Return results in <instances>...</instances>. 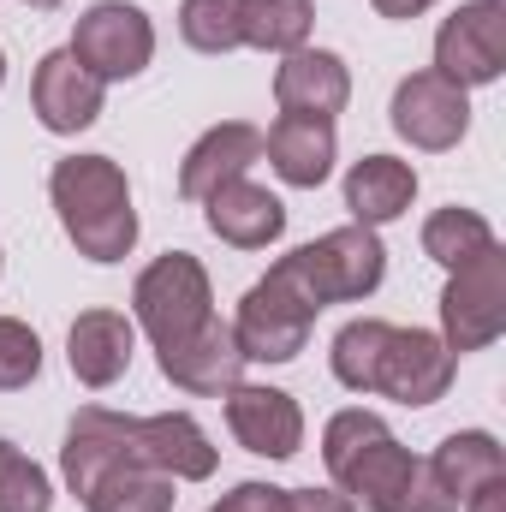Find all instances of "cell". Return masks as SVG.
Here are the masks:
<instances>
[{"mask_svg": "<svg viewBox=\"0 0 506 512\" xmlns=\"http://www.w3.org/2000/svg\"><path fill=\"white\" fill-rule=\"evenodd\" d=\"M322 465L358 512H459L429 459H411L376 411H334L322 429Z\"/></svg>", "mask_w": 506, "mask_h": 512, "instance_id": "obj_1", "label": "cell"}, {"mask_svg": "<svg viewBox=\"0 0 506 512\" xmlns=\"http://www.w3.org/2000/svg\"><path fill=\"white\" fill-rule=\"evenodd\" d=\"M48 197L54 215L66 227V239L90 262H120L137 245V209H131L126 167L108 155H66L48 173Z\"/></svg>", "mask_w": 506, "mask_h": 512, "instance_id": "obj_2", "label": "cell"}, {"mask_svg": "<svg viewBox=\"0 0 506 512\" xmlns=\"http://www.w3.org/2000/svg\"><path fill=\"white\" fill-rule=\"evenodd\" d=\"M274 274L322 316L328 304H358V298H370L381 286V274H387V251H381L376 227H334V233H322L316 245H298L292 256H280L274 262Z\"/></svg>", "mask_w": 506, "mask_h": 512, "instance_id": "obj_3", "label": "cell"}, {"mask_svg": "<svg viewBox=\"0 0 506 512\" xmlns=\"http://www.w3.org/2000/svg\"><path fill=\"white\" fill-rule=\"evenodd\" d=\"M209 316H215V286H209L203 262L191 251L155 256V262L137 274V286H131V322L155 340V352L191 340Z\"/></svg>", "mask_w": 506, "mask_h": 512, "instance_id": "obj_4", "label": "cell"}, {"mask_svg": "<svg viewBox=\"0 0 506 512\" xmlns=\"http://www.w3.org/2000/svg\"><path fill=\"white\" fill-rule=\"evenodd\" d=\"M506 334V251L489 245L477 262L453 268L447 292H441V340L453 358L483 352Z\"/></svg>", "mask_w": 506, "mask_h": 512, "instance_id": "obj_5", "label": "cell"}, {"mask_svg": "<svg viewBox=\"0 0 506 512\" xmlns=\"http://www.w3.org/2000/svg\"><path fill=\"white\" fill-rule=\"evenodd\" d=\"M310 328H316V310L274 268L239 298V316H233V340L245 364H292L310 346Z\"/></svg>", "mask_w": 506, "mask_h": 512, "instance_id": "obj_6", "label": "cell"}, {"mask_svg": "<svg viewBox=\"0 0 506 512\" xmlns=\"http://www.w3.org/2000/svg\"><path fill=\"white\" fill-rule=\"evenodd\" d=\"M72 54L78 66H90L102 84H126L155 60V24L143 6L131 0H96L90 12H78L72 30Z\"/></svg>", "mask_w": 506, "mask_h": 512, "instance_id": "obj_7", "label": "cell"}, {"mask_svg": "<svg viewBox=\"0 0 506 512\" xmlns=\"http://www.w3.org/2000/svg\"><path fill=\"white\" fill-rule=\"evenodd\" d=\"M435 72L459 90L501 84L506 72V6L501 0H465L435 30Z\"/></svg>", "mask_w": 506, "mask_h": 512, "instance_id": "obj_8", "label": "cell"}, {"mask_svg": "<svg viewBox=\"0 0 506 512\" xmlns=\"http://www.w3.org/2000/svg\"><path fill=\"white\" fill-rule=\"evenodd\" d=\"M393 131L411 143V149H459V137L471 131V90L447 84L441 72H411L399 90H393Z\"/></svg>", "mask_w": 506, "mask_h": 512, "instance_id": "obj_9", "label": "cell"}, {"mask_svg": "<svg viewBox=\"0 0 506 512\" xmlns=\"http://www.w3.org/2000/svg\"><path fill=\"white\" fill-rule=\"evenodd\" d=\"M453 370H459V358L447 352L441 334H429V328H393L376 358L370 393H387L399 405H435L453 387Z\"/></svg>", "mask_w": 506, "mask_h": 512, "instance_id": "obj_10", "label": "cell"}, {"mask_svg": "<svg viewBox=\"0 0 506 512\" xmlns=\"http://www.w3.org/2000/svg\"><path fill=\"white\" fill-rule=\"evenodd\" d=\"M155 364H161L167 382L179 387V393H191V399H227L233 387L245 382V358H239L233 322H221V316H209L191 340L161 346Z\"/></svg>", "mask_w": 506, "mask_h": 512, "instance_id": "obj_11", "label": "cell"}, {"mask_svg": "<svg viewBox=\"0 0 506 512\" xmlns=\"http://www.w3.org/2000/svg\"><path fill=\"white\" fill-rule=\"evenodd\" d=\"M102 96H108V84L90 66H78L72 48H54V54L36 60L30 108H36V120L54 131V137H78L84 126H96L102 120Z\"/></svg>", "mask_w": 506, "mask_h": 512, "instance_id": "obj_12", "label": "cell"}, {"mask_svg": "<svg viewBox=\"0 0 506 512\" xmlns=\"http://www.w3.org/2000/svg\"><path fill=\"white\" fill-rule=\"evenodd\" d=\"M227 429H233V441L245 453H256V459H292L304 447V411L280 387L239 382L227 393Z\"/></svg>", "mask_w": 506, "mask_h": 512, "instance_id": "obj_13", "label": "cell"}, {"mask_svg": "<svg viewBox=\"0 0 506 512\" xmlns=\"http://www.w3.org/2000/svg\"><path fill=\"white\" fill-rule=\"evenodd\" d=\"M274 102H280V114L334 120V114H346V102H352V72H346V60H340L334 48H298V54H280Z\"/></svg>", "mask_w": 506, "mask_h": 512, "instance_id": "obj_14", "label": "cell"}, {"mask_svg": "<svg viewBox=\"0 0 506 512\" xmlns=\"http://www.w3.org/2000/svg\"><path fill=\"white\" fill-rule=\"evenodd\" d=\"M209 209V233L233 251H268L280 233H286V203L268 191V185H251V179H227L221 191L203 197Z\"/></svg>", "mask_w": 506, "mask_h": 512, "instance_id": "obj_15", "label": "cell"}, {"mask_svg": "<svg viewBox=\"0 0 506 512\" xmlns=\"http://www.w3.org/2000/svg\"><path fill=\"white\" fill-rule=\"evenodd\" d=\"M256 161H262V131L245 120H227V126H209L179 161V197L203 203L209 191H221L227 179H245Z\"/></svg>", "mask_w": 506, "mask_h": 512, "instance_id": "obj_16", "label": "cell"}, {"mask_svg": "<svg viewBox=\"0 0 506 512\" xmlns=\"http://www.w3.org/2000/svg\"><path fill=\"white\" fill-rule=\"evenodd\" d=\"M262 155H268V167H274V173H280L292 191H316V185L334 173V155H340L334 120L280 114L274 126L262 131Z\"/></svg>", "mask_w": 506, "mask_h": 512, "instance_id": "obj_17", "label": "cell"}, {"mask_svg": "<svg viewBox=\"0 0 506 512\" xmlns=\"http://www.w3.org/2000/svg\"><path fill=\"white\" fill-rule=\"evenodd\" d=\"M137 358V322L120 310H84L66 334V364L84 387H114Z\"/></svg>", "mask_w": 506, "mask_h": 512, "instance_id": "obj_18", "label": "cell"}, {"mask_svg": "<svg viewBox=\"0 0 506 512\" xmlns=\"http://www.w3.org/2000/svg\"><path fill=\"white\" fill-rule=\"evenodd\" d=\"M137 447H143V459H149L161 477H173V483H203V477H215V465H221V453L209 447V435H203V423H197L191 411L137 417Z\"/></svg>", "mask_w": 506, "mask_h": 512, "instance_id": "obj_19", "label": "cell"}, {"mask_svg": "<svg viewBox=\"0 0 506 512\" xmlns=\"http://www.w3.org/2000/svg\"><path fill=\"white\" fill-rule=\"evenodd\" d=\"M417 197V167L411 161H393V155H364L352 161L346 173V209L358 227H387L411 209Z\"/></svg>", "mask_w": 506, "mask_h": 512, "instance_id": "obj_20", "label": "cell"}, {"mask_svg": "<svg viewBox=\"0 0 506 512\" xmlns=\"http://www.w3.org/2000/svg\"><path fill=\"white\" fill-rule=\"evenodd\" d=\"M429 471H435V483L447 489V501L465 507V495H477L483 483L506 477V453L489 429H459V435H447V441L435 447Z\"/></svg>", "mask_w": 506, "mask_h": 512, "instance_id": "obj_21", "label": "cell"}, {"mask_svg": "<svg viewBox=\"0 0 506 512\" xmlns=\"http://www.w3.org/2000/svg\"><path fill=\"white\" fill-rule=\"evenodd\" d=\"M173 489H179L173 477H161L143 453H131V459H120L114 471H102L90 483L84 512H173V501H179Z\"/></svg>", "mask_w": 506, "mask_h": 512, "instance_id": "obj_22", "label": "cell"}, {"mask_svg": "<svg viewBox=\"0 0 506 512\" xmlns=\"http://www.w3.org/2000/svg\"><path fill=\"white\" fill-rule=\"evenodd\" d=\"M489 245H501V239H495V227H489L477 209H459V203H453V209H435V215L423 221V256L441 262L447 274L465 268V262H477Z\"/></svg>", "mask_w": 506, "mask_h": 512, "instance_id": "obj_23", "label": "cell"}, {"mask_svg": "<svg viewBox=\"0 0 506 512\" xmlns=\"http://www.w3.org/2000/svg\"><path fill=\"white\" fill-rule=\"evenodd\" d=\"M310 24H316L310 0H245V48L298 54L310 48Z\"/></svg>", "mask_w": 506, "mask_h": 512, "instance_id": "obj_24", "label": "cell"}, {"mask_svg": "<svg viewBox=\"0 0 506 512\" xmlns=\"http://www.w3.org/2000/svg\"><path fill=\"white\" fill-rule=\"evenodd\" d=\"M179 36L197 54L245 48V0H179Z\"/></svg>", "mask_w": 506, "mask_h": 512, "instance_id": "obj_25", "label": "cell"}, {"mask_svg": "<svg viewBox=\"0 0 506 512\" xmlns=\"http://www.w3.org/2000/svg\"><path fill=\"white\" fill-rule=\"evenodd\" d=\"M387 334H393V322H381V316H358V322H346L340 334H334V382L352 387V393H370L376 382V358L381 346H387Z\"/></svg>", "mask_w": 506, "mask_h": 512, "instance_id": "obj_26", "label": "cell"}, {"mask_svg": "<svg viewBox=\"0 0 506 512\" xmlns=\"http://www.w3.org/2000/svg\"><path fill=\"white\" fill-rule=\"evenodd\" d=\"M0 512H54V483L36 459L0 441Z\"/></svg>", "mask_w": 506, "mask_h": 512, "instance_id": "obj_27", "label": "cell"}, {"mask_svg": "<svg viewBox=\"0 0 506 512\" xmlns=\"http://www.w3.org/2000/svg\"><path fill=\"white\" fill-rule=\"evenodd\" d=\"M36 376H42V340H36V328L18 322V316H0V393L30 387Z\"/></svg>", "mask_w": 506, "mask_h": 512, "instance_id": "obj_28", "label": "cell"}, {"mask_svg": "<svg viewBox=\"0 0 506 512\" xmlns=\"http://www.w3.org/2000/svg\"><path fill=\"white\" fill-rule=\"evenodd\" d=\"M209 512H286V489L274 483H239L233 495H221V507Z\"/></svg>", "mask_w": 506, "mask_h": 512, "instance_id": "obj_29", "label": "cell"}, {"mask_svg": "<svg viewBox=\"0 0 506 512\" xmlns=\"http://www.w3.org/2000/svg\"><path fill=\"white\" fill-rule=\"evenodd\" d=\"M286 512H358L340 489H286Z\"/></svg>", "mask_w": 506, "mask_h": 512, "instance_id": "obj_30", "label": "cell"}, {"mask_svg": "<svg viewBox=\"0 0 506 512\" xmlns=\"http://www.w3.org/2000/svg\"><path fill=\"white\" fill-rule=\"evenodd\" d=\"M465 512H506V477L483 483L477 495H465Z\"/></svg>", "mask_w": 506, "mask_h": 512, "instance_id": "obj_31", "label": "cell"}, {"mask_svg": "<svg viewBox=\"0 0 506 512\" xmlns=\"http://www.w3.org/2000/svg\"><path fill=\"white\" fill-rule=\"evenodd\" d=\"M370 6H376L381 18H423L435 0H370Z\"/></svg>", "mask_w": 506, "mask_h": 512, "instance_id": "obj_32", "label": "cell"}, {"mask_svg": "<svg viewBox=\"0 0 506 512\" xmlns=\"http://www.w3.org/2000/svg\"><path fill=\"white\" fill-rule=\"evenodd\" d=\"M24 6H30V12H54L60 0H24Z\"/></svg>", "mask_w": 506, "mask_h": 512, "instance_id": "obj_33", "label": "cell"}, {"mask_svg": "<svg viewBox=\"0 0 506 512\" xmlns=\"http://www.w3.org/2000/svg\"><path fill=\"white\" fill-rule=\"evenodd\" d=\"M0 84H6V54H0Z\"/></svg>", "mask_w": 506, "mask_h": 512, "instance_id": "obj_34", "label": "cell"}]
</instances>
